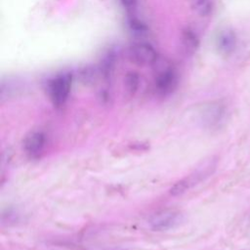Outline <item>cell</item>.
I'll list each match as a JSON object with an SVG mask.
<instances>
[{"mask_svg":"<svg viewBox=\"0 0 250 250\" xmlns=\"http://www.w3.org/2000/svg\"><path fill=\"white\" fill-rule=\"evenodd\" d=\"M128 56L131 62L139 65H153L159 60L155 47L144 38L134 41L129 46Z\"/></svg>","mask_w":250,"mask_h":250,"instance_id":"obj_2","label":"cell"},{"mask_svg":"<svg viewBox=\"0 0 250 250\" xmlns=\"http://www.w3.org/2000/svg\"><path fill=\"white\" fill-rule=\"evenodd\" d=\"M141 83L140 75L135 71H129L124 76V86L128 94L134 95L139 90Z\"/></svg>","mask_w":250,"mask_h":250,"instance_id":"obj_11","label":"cell"},{"mask_svg":"<svg viewBox=\"0 0 250 250\" xmlns=\"http://www.w3.org/2000/svg\"><path fill=\"white\" fill-rule=\"evenodd\" d=\"M199 36L196 31L191 28H186L182 32V45L188 54H193L199 47Z\"/></svg>","mask_w":250,"mask_h":250,"instance_id":"obj_10","label":"cell"},{"mask_svg":"<svg viewBox=\"0 0 250 250\" xmlns=\"http://www.w3.org/2000/svg\"><path fill=\"white\" fill-rule=\"evenodd\" d=\"M127 25L129 30L139 39L144 38L148 33V27L146 23L136 14H128Z\"/></svg>","mask_w":250,"mask_h":250,"instance_id":"obj_9","label":"cell"},{"mask_svg":"<svg viewBox=\"0 0 250 250\" xmlns=\"http://www.w3.org/2000/svg\"><path fill=\"white\" fill-rule=\"evenodd\" d=\"M183 214L181 211L176 209H163L154 213L148 224L153 230L163 231L174 229L179 226L183 221Z\"/></svg>","mask_w":250,"mask_h":250,"instance_id":"obj_3","label":"cell"},{"mask_svg":"<svg viewBox=\"0 0 250 250\" xmlns=\"http://www.w3.org/2000/svg\"><path fill=\"white\" fill-rule=\"evenodd\" d=\"M179 74L172 66H167L158 72L154 79L155 93L161 97L172 94L178 87Z\"/></svg>","mask_w":250,"mask_h":250,"instance_id":"obj_4","label":"cell"},{"mask_svg":"<svg viewBox=\"0 0 250 250\" xmlns=\"http://www.w3.org/2000/svg\"><path fill=\"white\" fill-rule=\"evenodd\" d=\"M127 14H136L139 7V0H119Z\"/></svg>","mask_w":250,"mask_h":250,"instance_id":"obj_13","label":"cell"},{"mask_svg":"<svg viewBox=\"0 0 250 250\" xmlns=\"http://www.w3.org/2000/svg\"><path fill=\"white\" fill-rule=\"evenodd\" d=\"M225 106L222 104H212L206 107V109L203 111V122L209 126L213 127L219 124L225 115Z\"/></svg>","mask_w":250,"mask_h":250,"instance_id":"obj_8","label":"cell"},{"mask_svg":"<svg viewBox=\"0 0 250 250\" xmlns=\"http://www.w3.org/2000/svg\"><path fill=\"white\" fill-rule=\"evenodd\" d=\"M193 9L202 17H207L212 12L211 0H190Z\"/></svg>","mask_w":250,"mask_h":250,"instance_id":"obj_12","label":"cell"},{"mask_svg":"<svg viewBox=\"0 0 250 250\" xmlns=\"http://www.w3.org/2000/svg\"><path fill=\"white\" fill-rule=\"evenodd\" d=\"M210 168L211 167L209 165L205 168H199L196 171H194L192 174H190L189 176L180 180L170 188V193L174 196L183 194L188 189H189L191 187L195 186L197 183H199L205 177H207L210 174V171H209Z\"/></svg>","mask_w":250,"mask_h":250,"instance_id":"obj_5","label":"cell"},{"mask_svg":"<svg viewBox=\"0 0 250 250\" xmlns=\"http://www.w3.org/2000/svg\"><path fill=\"white\" fill-rule=\"evenodd\" d=\"M217 48L223 55H231L237 46L236 34L230 29H225L221 31L217 37Z\"/></svg>","mask_w":250,"mask_h":250,"instance_id":"obj_7","label":"cell"},{"mask_svg":"<svg viewBox=\"0 0 250 250\" xmlns=\"http://www.w3.org/2000/svg\"><path fill=\"white\" fill-rule=\"evenodd\" d=\"M72 79V74L64 71L56 74L54 77L48 80L46 91L54 106L62 107L64 105L70 94Z\"/></svg>","mask_w":250,"mask_h":250,"instance_id":"obj_1","label":"cell"},{"mask_svg":"<svg viewBox=\"0 0 250 250\" xmlns=\"http://www.w3.org/2000/svg\"><path fill=\"white\" fill-rule=\"evenodd\" d=\"M46 135L42 131H34L30 133L23 142V148L25 152L32 158L39 157L46 146Z\"/></svg>","mask_w":250,"mask_h":250,"instance_id":"obj_6","label":"cell"}]
</instances>
